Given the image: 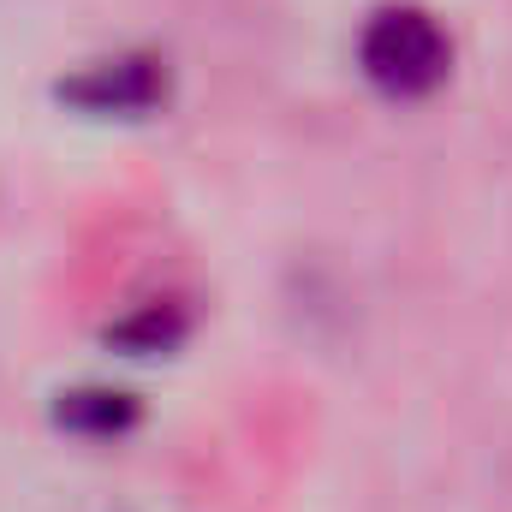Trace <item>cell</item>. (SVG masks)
<instances>
[{"label": "cell", "instance_id": "1", "mask_svg": "<svg viewBox=\"0 0 512 512\" xmlns=\"http://www.w3.org/2000/svg\"><path fill=\"white\" fill-rule=\"evenodd\" d=\"M358 66H364V78L382 96L417 102V96H429V90L447 84L453 42H447V30L423 6H382L364 24V36H358Z\"/></svg>", "mask_w": 512, "mask_h": 512}, {"label": "cell", "instance_id": "2", "mask_svg": "<svg viewBox=\"0 0 512 512\" xmlns=\"http://www.w3.org/2000/svg\"><path fill=\"white\" fill-rule=\"evenodd\" d=\"M167 90H173V72L161 54H108L60 78L54 102L84 120H149L155 108H167Z\"/></svg>", "mask_w": 512, "mask_h": 512}, {"label": "cell", "instance_id": "3", "mask_svg": "<svg viewBox=\"0 0 512 512\" xmlns=\"http://www.w3.org/2000/svg\"><path fill=\"white\" fill-rule=\"evenodd\" d=\"M54 429H66V435H84V441H120L137 429V417H143V405L131 399L126 387H66V393H54Z\"/></svg>", "mask_w": 512, "mask_h": 512}, {"label": "cell", "instance_id": "4", "mask_svg": "<svg viewBox=\"0 0 512 512\" xmlns=\"http://www.w3.org/2000/svg\"><path fill=\"white\" fill-rule=\"evenodd\" d=\"M185 340V316L173 304H137L131 316H120L108 328V346L126 352V358H155V352H173Z\"/></svg>", "mask_w": 512, "mask_h": 512}]
</instances>
